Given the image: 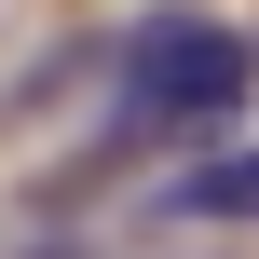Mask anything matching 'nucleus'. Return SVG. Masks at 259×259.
Listing matches in <instances>:
<instances>
[{
  "instance_id": "f257e3e1",
  "label": "nucleus",
  "mask_w": 259,
  "mask_h": 259,
  "mask_svg": "<svg viewBox=\"0 0 259 259\" xmlns=\"http://www.w3.org/2000/svg\"><path fill=\"white\" fill-rule=\"evenodd\" d=\"M259 96V41L232 14H191V0H150L123 27V123L164 137V123H232Z\"/></svg>"
},
{
  "instance_id": "f03ea898",
  "label": "nucleus",
  "mask_w": 259,
  "mask_h": 259,
  "mask_svg": "<svg viewBox=\"0 0 259 259\" xmlns=\"http://www.w3.org/2000/svg\"><path fill=\"white\" fill-rule=\"evenodd\" d=\"M164 205H178V219H246V232H259V150H219V164H191Z\"/></svg>"
}]
</instances>
